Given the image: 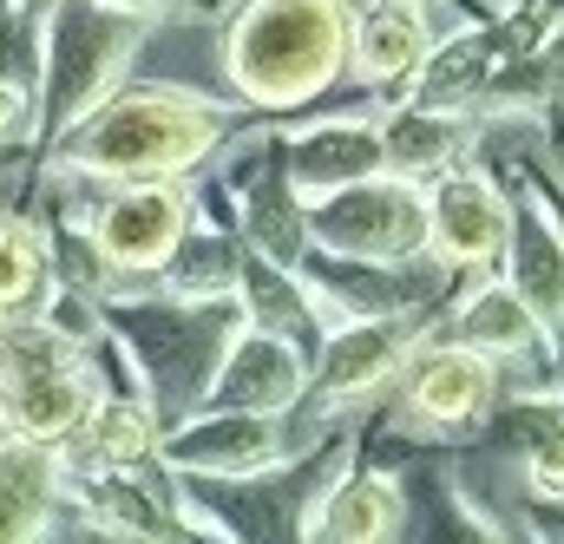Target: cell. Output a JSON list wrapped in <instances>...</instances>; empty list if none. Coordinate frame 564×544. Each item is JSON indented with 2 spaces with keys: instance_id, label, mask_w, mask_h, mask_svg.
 Masks as SVG:
<instances>
[{
  "instance_id": "5b68a950",
  "label": "cell",
  "mask_w": 564,
  "mask_h": 544,
  "mask_svg": "<svg viewBox=\"0 0 564 544\" xmlns=\"http://www.w3.org/2000/svg\"><path fill=\"white\" fill-rule=\"evenodd\" d=\"M184 217H191V197L177 184H132L119 197H106V210L93 217V250L119 270H158L177 257L184 243Z\"/></svg>"
},
{
  "instance_id": "8fae6325",
  "label": "cell",
  "mask_w": 564,
  "mask_h": 544,
  "mask_svg": "<svg viewBox=\"0 0 564 544\" xmlns=\"http://www.w3.org/2000/svg\"><path fill=\"white\" fill-rule=\"evenodd\" d=\"M401 355H408V328L401 322H355V328H341L328 341L315 388H322V401H355L375 381H388Z\"/></svg>"
},
{
  "instance_id": "8992f818",
  "label": "cell",
  "mask_w": 564,
  "mask_h": 544,
  "mask_svg": "<svg viewBox=\"0 0 564 544\" xmlns=\"http://www.w3.org/2000/svg\"><path fill=\"white\" fill-rule=\"evenodd\" d=\"M506 230H512V204L486 177L446 171L426 191V243L446 263H486V257H499L506 250Z\"/></svg>"
},
{
  "instance_id": "d4e9b609",
  "label": "cell",
  "mask_w": 564,
  "mask_h": 544,
  "mask_svg": "<svg viewBox=\"0 0 564 544\" xmlns=\"http://www.w3.org/2000/svg\"><path fill=\"white\" fill-rule=\"evenodd\" d=\"M552 210H558V217H564V197H552Z\"/></svg>"
},
{
  "instance_id": "9a60e30c",
  "label": "cell",
  "mask_w": 564,
  "mask_h": 544,
  "mask_svg": "<svg viewBox=\"0 0 564 544\" xmlns=\"http://www.w3.org/2000/svg\"><path fill=\"white\" fill-rule=\"evenodd\" d=\"M348 33H355V66H361V79H401V73L421 66V53H426V26L408 0H381V7L361 13Z\"/></svg>"
},
{
  "instance_id": "ac0fdd59",
  "label": "cell",
  "mask_w": 564,
  "mask_h": 544,
  "mask_svg": "<svg viewBox=\"0 0 564 544\" xmlns=\"http://www.w3.org/2000/svg\"><path fill=\"white\" fill-rule=\"evenodd\" d=\"M459 144H466V132H459L453 119H440L433 106H408L401 119H388V132H381V157H388L394 177H421V171H440Z\"/></svg>"
},
{
  "instance_id": "2e32d148",
  "label": "cell",
  "mask_w": 564,
  "mask_h": 544,
  "mask_svg": "<svg viewBox=\"0 0 564 544\" xmlns=\"http://www.w3.org/2000/svg\"><path fill=\"white\" fill-rule=\"evenodd\" d=\"M53 459L40 446H0V544H26L46 519Z\"/></svg>"
},
{
  "instance_id": "d6986e66",
  "label": "cell",
  "mask_w": 564,
  "mask_h": 544,
  "mask_svg": "<svg viewBox=\"0 0 564 544\" xmlns=\"http://www.w3.org/2000/svg\"><path fill=\"white\" fill-rule=\"evenodd\" d=\"M250 230H257V250H263V263H276L289 270L295 257H302V237H308V204L289 191V177H263V191L250 197Z\"/></svg>"
},
{
  "instance_id": "7402d4cb",
  "label": "cell",
  "mask_w": 564,
  "mask_h": 544,
  "mask_svg": "<svg viewBox=\"0 0 564 544\" xmlns=\"http://www.w3.org/2000/svg\"><path fill=\"white\" fill-rule=\"evenodd\" d=\"M532 486H539V492H564V433H552V439L532 453Z\"/></svg>"
},
{
  "instance_id": "44dd1931",
  "label": "cell",
  "mask_w": 564,
  "mask_h": 544,
  "mask_svg": "<svg viewBox=\"0 0 564 544\" xmlns=\"http://www.w3.org/2000/svg\"><path fill=\"white\" fill-rule=\"evenodd\" d=\"M40 270H46V250L33 243V230L0 224V308H20L40 289Z\"/></svg>"
},
{
  "instance_id": "3957f363",
  "label": "cell",
  "mask_w": 564,
  "mask_h": 544,
  "mask_svg": "<svg viewBox=\"0 0 564 544\" xmlns=\"http://www.w3.org/2000/svg\"><path fill=\"white\" fill-rule=\"evenodd\" d=\"M139 40L144 13H126L112 0H66L46 33V132L86 119L119 86Z\"/></svg>"
},
{
  "instance_id": "e0dca14e",
  "label": "cell",
  "mask_w": 564,
  "mask_h": 544,
  "mask_svg": "<svg viewBox=\"0 0 564 544\" xmlns=\"http://www.w3.org/2000/svg\"><path fill=\"white\" fill-rule=\"evenodd\" d=\"M539 341V322H532V308L512 295V282L506 289H479L466 308H459V348H473V355H519V348H532Z\"/></svg>"
},
{
  "instance_id": "ba28073f",
  "label": "cell",
  "mask_w": 564,
  "mask_h": 544,
  "mask_svg": "<svg viewBox=\"0 0 564 544\" xmlns=\"http://www.w3.org/2000/svg\"><path fill=\"white\" fill-rule=\"evenodd\" d=\"M282 164H289V191L302 204H315V197H328L341 184H361V177L388 171L381 132H368V126H315V132H302L282 151Z\"/></svg>"
},
{
  "instance_id": "277c9868",
  "label": "cell",
  "mask_w": 564,
  "mask_h": 544,
  "mask_svg": "<svg viewBox=\"0 0 564 544\" xmlns=\"http://www.w3.org/2000/svg\"><path fill=\"white\" fill-rule=\"evenodd\" d=\"M308 230L355 263H401L426 243V197L394 177H361L308 204Z\"/></svg>"
},
{
  "instance_id": "cb8c5ba5",
  "label": "cell",
  "mask_w": 564,
  "mask_h": 544,
  "mask_svg": "<svg viewBox=\"0 0 564 544\" xmlns=\"http://www.w3.org/2000/svg\"><path fill=\"white\" fill-rule=\"evenodd\" d=\"M112 7H126V13H151V7H171V0H112Z\"/></svg>"
},
{
  "instance_id": "7c38bea8",
  "label": "cell",
  "mask_w": 564,
  "mask_h": 544,
  "mask_svg": "<svg viewBox=\"0 0 564 544\" xmlns=\"http://www.w3.org/2000/svg\"><path fill=\"white\" fill-rule=\"evenodd\" d=\"M171 459L204 472H257L276 459V426L263 413H210L171 439Z\"/></svg>"
},
{
  "instance_id": "30bf717a",
  "label": "cell",
  "mask_w": 564,
  "mask_h": 544,
  "mask_svg": "<svg viewBox=\"0 0 564 544\" xmlns=\"http://www.w3.org/2000/svg\"><path fill=\"white\" fill-rule=\"evenodd\" d=\"M506 257H512V295L532 308V322L564 328V237L545 230L539 210H519L506 230Z\"/></svg>"
},
{
  "instance_id": "6da1fadb",
  "label": "cell",
  "mask_w": 564,
  "mask_h": 544,
  "mask_svg": "<svg viewBox=\"0 0 564 544\" xmlns=\"http://www.w3.org/2000/svg\"><path fill=\"white\" fill-rule=\"evenodd\" d=\"M348 59V13L341 0H250L230 26V79L263 99L295 106L322 93Z\"/></svg>"
},
{
  "instance_id": "4fadbf2b",
  "label": "cell",
  "mask_w": 564,
  "mask_h": 544,
  "mask_svg": "<svg viewBox=\"0 0 564 544\" xmlns=\"http://www.w3.org/2000/svg\"><path fill=\"white\" fill-rule=\"evenodd\" d=\"M401 525V492L381 479V472H355L328 492L322 519L308 525L315 544H388Z\"/></svg>"
},
{
  "instance_id": "7a4b0ae2",
  "label": "cell",
  "mask_w": 564,
  "mask_h": 544,
  "mask_svg": "<svg viewBox=\"0 0 564 544\" xmlns=\"http://www.w3.org/2000/svg\"><path fill=\"white\" fill-rule=\"evenodd\" d=\"M217 126L224 119L191 93H126L86 119V132L73 138V164L106 177H158L197 164L217 144Z\"/></svg>"
},
{
  "instance_id": "ffe728a7",
  "label": "cell",
  "mask_w": 564,
  "mask_h": 544,
  "mask_svg": "<svg viewBox=\"0 0 564 544\" xmlns=\"http://www.w3.org/2000/svg\"><path fill=\"white\" fill-rule=\"evenodd\" d=\"M151 439H158V426H151V413L139 401H112V407L93 413V453L106 459V466H132L151 453Z\"/></svg>"
},
{
  "instance_id": "603a6c76",
  "label": "cell",
  "mask_w": 564,
  "mask_h": 544,
  "mask_svg": "<svg viewBox=\"0 0 564 544\" xmlns=\"http://www.w3.org/2000/svg\"><path fill=\"white\" fill-rule=\"evenodd\" d=\"M20 119H26V93H20V86H13V79H0V138L13 132V126H20Z\"/></svg>"
},
{
  "instance_id": "5bb4252c",
  "label": "cell",
  "mask_w": 564,
  "mask_h": 544,
  "mask_svg": "<svg viewBox=\"0 0 564 544\" xmlns=\"http://www.w3.org/2000/svg\"><path fill=\"white\" fill-rule=\"evenodd\" d=\"M408 394H414V407L426 420H473V413L492 401V368L473 348H433V355L414 361Z\"/></svg>"
},
{
  "instance_id": "484cf974",
  "label": "cell",
  "mask_w": 564,
  "mask_h": 544,
  "mask_svg": "<svg viewBox=\"0 0 564 544\" xmlns=\"http://www.w3.org/2000/svg\"><path fill=\"white\" fill-rule=\"evenodd\" d=\"M20 7H26V0H20Z\"/></svg>"
},
{
  "instance_id": "52a82bcc",
  "label": "cell",
  "mask_w": 564,
  "mask_h": 544,
  "mask_svg": "<svg viewBox=\"0 0 564 544\" xmlns=\"http://www.w3.org/2000/svg\"><path fill=\"white\" fill-rule=\"evenodd\" d=\"M302 394V355L289 348V335H237L217 388H210V413H276Z\"/></svg>"
},
{
  "instance_id": "9c48e42d",
  "label": "cell",
  "mask_w": 564,
  "mask_h": 544,
  "mask_svg": "<svg viewBox=\"0 0 564 544\" xmlns=\"http://www.w3.org/2000/svg\"><path fill=\"white\" fill-rule=\"evenodd\" d=\"M86 413H93V381L79 374V361L40 368V374H20V381L0 388V420L13 426V439H53V433H73Z\"/></svg>"
}]
</instances>
